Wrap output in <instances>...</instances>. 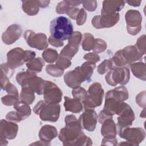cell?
<instances>
[{"label": "cell", "instance_id": "cell-19", "mask_svg": "<svg viewBox=\"0 0 146 146\" xmlns=\"http://www.w3.org/2000/svg\"><path fill=\"white\" fill-rule=\"evenodd\" d=\"M123 1H104L101 13L113 14L120 11L124 6Z\"/></svg>", "mask_w": 146, "mask_h": 146}, {"label": "cell", "instance_id": "cell-2", "mask_svg": "<svg viewBox=\"0 0 146 146\" xmlns=\"http://www.w3.org/2000/svg\"><path fill=\"white\" fill-rule=\"evenodd\" d=\"M66 126L59 133V139L63 142V145H75L76 141L83 132L79 120L73 115H67L65 117Z\"/></svg>", "mask_w": 146, "mask_h": 146}, {"label": "cell", "instance_id": "cell-43", "mask_svg": "<svg viewBox=\"0 0 146 146\" xmlns=\"http://www.w3.org/2000/svg\"><path fill=\"white\" fill-rule=\"evenodd\" d=\"M48 41H49V43L51 45H52L53 46L56 47H61V46H62L63 45V42H61V41H59L58 40H56V39H55V38H54L51 36H50V38L48 39Z\"/></svg>", "mask_w": 146, "mask_h": 146}, {"label": "cell", "instance_id": "cell-16", "mask_svg": "<svg viewBox=\"0 0 146 146\" xmlns=\"http://www.w3.org/2000/svg\"><path fill=\"white\" fill-rule=\"evenodd\" d=\"M22 33L21 27L18 25H12L5 31L2 36L3 42L6 44H11L19 38Z\"/></svg>", "mask_w": 146, "mask_h": 146}, {"label": "cell", "instance_id": "cell-11", "mask_svg": "<svg viewBox=\"0 0 146 146\" xmlns=\"http://www.w3.org/2000/svg\"><path fill=\"white\" fill-rule=\"evenodd\" d=\"M43 94L44 101L48 103L58 104L62 100V91L52 82L45 81Z\"/></svg>", "mask_w": 146, "mask_h": 146}, {"label": "cell", "instance_id": "cell-35", "mask_svg": "<svg viewBox=\"0 0 146 146\" xmlns=\"http://www.w3.org/2000/svg\"><path fill=\"white\" fill-rule=\"evenodd\" d=\"M135 46L137 48L139 52L143 55L145 54V35H143L140 36L137 40Z\"/></svg>", "mask_w": 146, "mask_h": 146}, {"label": "cell", "instance_id": "cell-12", "mask_svg": "<svg viewBox=\"0 0 146 146\" xmlns=\"http://www.w3.org/2000/svg\"><path fill=\"white\" fill-rule=\"evenodd\" d=\"M24 38L31 47L42 50L48 46L47 37L44 34H35L33 31L26 30L24 34Z\"/></svg>", "mask_w": 146, "mask_h": 146}, {"label": "cell", "instance_id": "cell-3", "mask_svg": "<svg viewBox=\"0 0 146 146\" xmlns=\"http://www.w3.org/2000/svg\"><path fill=\"white\" fill-rule=\"evenodd\" d=\"M73 30V25L71 21L63 16L54 18L50 23L51 36L61 42L68 40L74 33Z\"/></svg>", "mask_w": 146, "mask_h": 146}, {"label": "cell", "instance_id": "cell-10", "mask_svg": "<svg viewBox=\"0 0 146 146\" xmlns=\"http://www.w3.org/2000/svg\"><path fill=\"white\" fill-rule=\"evenodd\" d=\"M125 18L128 33L131 35H136L139 33L141 28L142 21V17L140 12L135 10H129L126 12Z\"/></svg>", "mask_w": 146, "mask_h": 146}, {"label": "cell", "instance_id": "cell-18", "mask_svg": "<svg viewBox=\"0 0 146 146\" xmlns=\"http://www.w3.org/2000/svg\"><path fill=\"white\" fill-rule=\"evenodd\" d=\"M121 53L126 64L142 59V55L135 46L126 47L123 50H121Z\"/></svg>", "mask_w": 146, "mask_h": 146}, {"label": "cell", "instance_id": "cell-37", "mask_svg": "<svg viewBox=\"0 0 146 146\" xmlns=\"http://www.w3.org/2000/svg\"><path fill=\"white\" fill-rule=\"evenodd\" d=\"M107 48L106 43L102 39H96L95 41V44L93 48V51L97 53L104 51Z\"/></svg>", "mask_w": 146, "mask_h": 146}, {"label": "cell", "instance_id": "cell-25", "mask_svg": "<svg viewBox=\"0 0 146 146\" xmlns=\"http://www.w3.org/2000/svg\"><path fill=\"white\" fill-rule=\"evenodd\" d=\"M29 105L22 101H18L14 105V108L19 113L23 120L28 117L31 114V108Z\"/></svg>", "mask_w": 146, "mask_h": 146}, {"label": "cell", "instance_id": "cell-15", "mask_svg": "<svg viewBox=\"0 0 146 146\" xmlns=\"http://www.w3.org/2000/svg\"><path fill=\"white\" fill-rule=\"evenodd\" d=\"M66 84L71 88H75L86 81L80 68V66L76 67L73 71L66 72L64 76Z\"/></svg>", "mask_w": 146, "mask_h": 146}, {"label": "cell", "instance_id": "cell-13", "mask_svg": "<svg viewBox=\"0 0 146 146\" xmlns=\"http://www.w3.org/2000/svg\"><path fill=\"white\" fill-rule=\"evenodd\" d=\"M119 17L118 13L113 14L101 13V15H96L93 18L92 23L96 29L108 28L116 24Z\"/></svg>", "mask_w": 146, "mask_h": 146}, {"label": "cell", "instance_id": "cell-36", "mask_svg": "<svg viewBox=\"0 0 146 146\" xmlns=\"http://www.w3.org/2000/svg\"><path fill=\"white\" fill-rule=\"evenodd\" d=\"M113 68L112 64L110 60L107 59L104 60L98 67V71L100 74H105L108 70H110Z\"/></svg>", "mask_w": 146, "mask_h": 146}, {"label": "cell", "instance_id": "cell-40", "mask_svg": "<svg viewBox=\"0 0 146 146\" xmlns=\"http://www.w3.org/2000/svg\"><path fill=\"white\" fill-rule=\"evenodd\" d=\"M87 15L85 10L84 9H80L79 10V12L78 13V15L76 17V23L78 25H83L86 19Z\"/></svg>", "mask_w": 146, "mask_h": 146}, {"label": "cell", "instance_id": "cell-31", "mask_svg": "<svg viewBox=\"0 0 146 146\" xmlns=\"http://www.w3.org/2000/svg\"><path fill=\"white\" fill-rule=\"evenodd\" d=\"M72 95L74 96V98L77 99L83 102L86 97L87 91L84 88L78 86L74 88L72 91Z\"/></svg>", "mask_w": 146, "mask_h": 146}, {"label": "cell", "instance_id": "cell-14", "mask_svg": "<svg viewBox=\"0 0 146 146\" xmlns=\"http://www.w3.org/2000/svg\"><path fill=\"white\" fill-rule=\"evenodd\" d=\"M79 121L82 128L88 131H94L97 123V113L94 109L86 108L80 116Z\"/></svg>", "mask_w": 146, "mask_h": 146}, {"label": "cell", "instance_id": "cell-1", "mask_svg": "<svg viewBox=\"0 0 146 146\" xmlns=\"http://www.w3.org/2000/svg\"><path fill=\"white\" fill-rule=\"evenodd\" d=\"M128 97V92L124 86L117 87L108 91L106 94L103 111L112 117L113 115L117 113L123 102Z\"/></svg>", "mask_w": 146, "mask_h": 146}, {"label": "cell", "instance_id": "cell-38", "mask_svg": "<svg viewBox=\"0 0 146 146\" xmlns=\"http://www.w3.org/2000/svg\"><path fill=\"white\" fill-rule=\"evenodd\" d=\"M71 7L68 2V1H62L58 3V5L56 7V12L59 14H64L66 13L68 9Z\"/></svg>", "mask_w": 146, "mask_h": 146}, {"label": "cell", "instance_id": "cell-34", "mask_svg": "<svg viewBox=\"0 0 146 146\" xmlns=\"http://www.w3.org/2000/svg\"><path fill=\"white\" fill-rule=\"evenodd\" d=\"M2 102L6 106L14 105L19 100V96L13 95H6L1 98Z\"/></svg>", "mask_w": 146, "mask_h": 146}, {"label": "cell", "instance_id": "cell-28", "mask_svg": "<svg viewBox=\"0 0 146 146\" xmlns=\"http://www.w3.org/2000/svg\"><path fill=\"white\" fill-rule=\"evenodd\" d=\"M95 39L94 36L89 33H84L83 36L82 47L84 51H90L93 49Z\"/></svg>", "mask_w": 146, "mask_h": 146}, {"label": "cell", "instance_id": "cell-41", "mask_svg": "<svg viewBox=\"0 0 146 146\" xmlns=\"http://www.w3.org/2000/svg\"><path fill=\"white\" fill-rule=\"evenodd\" d=\"M84 58L86 60H87L88 61L93 62L94 63L99 61L100 59L99 56L96 54H95L94 52H90L85 54V55L84 56Z\"/></svg>", "mask_w": 146, "mask_h": 146}, {"label": "cell", "instance_id": "cell-7", "mask_svg": "<svg viewBox=\"0 0 146 146\" xmlns=\"http://www.w3.org/2000/svg\"><path fill=\"white\" fill-rule=\"evenodd\" d=\"M30 58L29 50L24 51L18 47L13 48L7 54V64L12 69L20 67L25 62H29Z\"/></svg>", "mask_w": 146, "mask_h": 146}, {"label": "cell", "instance_id": "cell-17", "mask_svg": "<svg viewBox=\"0 0 146 146\" xmlns=\"http://www.w3.org/2000/svg\"><path fill=\"white\" fill-rule=\"evenodd\" d=\"M18 130L17 124L5 120H1V137L4 139H13L15 137Z\"/></svg>", "mask_w": 146, "mask_h": 146}, {"label": "cell", "instance_id": "cell-5", "mask_svg": "<svg viewBox=\"0 0 146 146\" xmlns=\"http://www.w3.org/2000/svg\"><path fill=\"white\" fill-rule=\"evenodd\" d=\"M104 96V91L100 83L95 82L92 84L87 92L83 103L86 108L94 109L101 105Z\"/></svg>", "mask_w": 146, "mask_h": 146}, {"label": "cell", "instance_id": "cell-8", "mask_svg": "<svg viewBox=\"0 0 146 146\" xmlns=\"http://www.w3.org/2000/svg\"><path fill=\"white\" fill-rule=\"evenodd\" d=\"M121 138H124L130 142L132 145H137L145 138V133L143 129L138 128L127 127L118 131Z\"/></svg>", "mask_w": 146, "mask_h": 146}, {"label": "cell", "instance_id": "cell-39", "mask_svg": "<svg viewBox=\"0 0 146 146\" xmlns=\"http://www.w3.org/2000/svg\"><path fill=\"white\" fill-rule=\"evenodd\" d=\"M82 3H83L84 8H85L86 10H87L89 11H93L97 7L96 1H82Z\"/></svg>", "mask_w": 146, "mask_h": 146}, {"label": "cell", "instance_id": "cell-4", "mask_svg": "<svg viewBox=\"0 0 146 146\" xmlns=\"http://www.w3.org/2000/svg\"><path fill=\"white\" fill-rule=\"evenodd\" d=\"M60 106L58 104L48 103L40 100L33 108V111L38 115L41 120L55 122L60 115Z\"/></svg>", "mask_w": 146, "mask_h": 146}, {"label": "cell", "instance_id": "cell-21", "mask_svg": "<svg viewBox=\"0 0 146 146\" xmlns=\"http://www.w3.org/2000/svg\"><path fill=\"white\" fill-rule=\"evenodd\" d=\"M57 136V130L54 126L45 125L39 131V136L43 142H49Z\"/></svg>", "mask_w": 146, "mask_h": 146}, {"label": "cell", "instance_id": "cell-29", "mask_svg": "<svg viewBox=\"0 0 146 146\" xmlns=\"http://www.w3.org/2000/svg\"><path fill=\"white\" fill-rule=\"evenodd\" d=\"M42 57L46 62L52 63L57 60L59 56L56 50L52 48H48L43 52Z\"/></svg>", "mask_w": 146, "mask_h": 146}, {"label": "cell", "instance_id": "cell-30", "mask_svg": "<svg viewBox=\"0 0 146 146\" xmlns=\"http://www.w3.org/2000/svg\"><path fill=\"white\" fill-rule=\"evenodd\" d=\"M82 39V34L79 31L74 32L71 36L68 39V45L79 49V44Z\"/></svg>", "mask_w": 146, "mask_h": 146}, {"label": "cell", "instance_id": "cell-20", "mask_svg": "<svg viewBox=\"0 0 146 146\" xmlns=\"http://www.w3.org/2000/svg\"><path fill=\"white\" fill-rule=\"evenodd\" d=\"M101 132L104 138H115L116 135V129L115 122L112 118H109L103 122Z\"/></svg>", "mask_w": 146, "mask_h": 146}, {"label": "cell", "instance_id": "cell-22", "mask_svg": "<svg viewBox=\"0 0 146 146\" xmlns=\"http://www.w3.org/2000/svg\"><path fill=\"white\" fill-rule=\"evenodd\" d=\"M64 106L66 111H70L73 113H79L83 109L82 103L77 99H71L68 97H64Z\"/></svg>", "mask_w": 146, "mask_h": 146}, {"label": "cell", "instance_id": "cell-24", "mask_svg": "<svg viewBox=\"0 0 146 146\" xmlns=\"http://www.w3.org/2000/svg\"><path fill=\"white\" fill-rule=\"evenodd\" d=\"M133 74L137 78L145 80V65L141 62L135 63L131 66Z\"/></svg>", "mask_w": 146, "mask_h": 146}, {"label": "cell", "instance_id": "cell-33", "mask_svg": "<svg viewBox=\"0 0 146 146\" xmlns=\"http://www.w3.org/2000/svg\"><path fill=\"white\" fill-rule=\"evenodd\" d=\"M71 62L70 59L59 55L55 65L57 67L64 71V69L70 67L71 66Z\"/></svg>", "mask_w": 146, "mask_h": 146}, {"label": "cell", "instance_id": "cell-9", "mask_svg": "<svg viewBox=\"0 0 146 146\" xmlns=\"http://www.w3.org/2000/svg\"><path fill=\"white\" fill-rule=\"evenodd\" d=\"M118 131L131 126L135 120V115L129 104L123 102L120 109L117 112Z\"/></svg>", "mask_w": 146, "mask_h": 146}, {"label": "cell", "instance_id": "cell-32", "mask_svg": "<svg viewBox=\"0 0 146 146\" xmlns=\"http://www.w3.org/2000/svg\"><path fill=\"white\" fill-rule=\"evenodd\" d=\"M46 71L48 74L53 76H60L63 75V70L59 68L54 64H49L46 66Z\"/></svg>", "mask_w": 146, "mask_h": 146}, {"label": "cell", "instance_id": "cell-26", "mask_svg": "<svg viewBox=\"0 0 146 146\" xmlns=\"http://www.w3.org/2000/svg\"><path fill=\"white\" fill-rule=\"evenodd\" d=\"M20 98L22 102L31 104L33 103L35 99L34 92L27 87H22Z\"/></svg>", "mask_w": 146, "mask_h": 146}, {"label": "cell", "instance_id": "cell-23", "mask_svg": "<svg viewBox=\"0 0 146 146\" xmlns=\"http://www.w3.org/2000/svg\"><path fill=\"white\" fill-rule=\"evenodd\" d=\"M39 1H22V9L29 15L37 14L39 11Z\"/></svg>", "mask_w": 146, "mask_h": 146}, {"label": "cell", "instance_id": "cell-44", "mask_svg": "<svg viewBox=\"0 0 146 146\" xmlns=\"http://www.w3.org/2000/svg\"><path fill=\"white\" fill-rule=\"evenodd\" d=\"M126 2L129 4L130 6H132L134 7L136 6H139L141 3V1H126Z\"/></svg>", "mask_w": 146, "mask_h": 146}, {"label": "cell", "instance_id": "cell-6", "mask_svg": "<svg viewBox=\"0 0 146 146\" xmlns=\"http://www.w3.org/2000/svg\"><path fill=\"white\" fill-rule=\"evenodd\" d=\"M130 78L128 68L124 67H113L108 71L106 76L107 83L112 86H115L117 84L125 85L128 83Z\"/></svg>", "mask_w": 146, "mask_h": 146}, {"label": "cell", "instance_id": "cell-42", "mask_svg": "<svg viewBox=\"0 0 146 146\" xmlns=\"http://www.w3.org/2000/svg\"><path fill=\"white\" fill-rule=\"evenodd\" d=\"M79 9L75 7H70L66 11L67 14L72 19H75L79 12Z\"/></svg>", "mask_w": 146, "mask_h": 146}, {"label": "cell", "instance_id": "cell-27", "mask_svg": "<svg viewBox=\"0 0 146 146\" xmlns=\"http://www.w3.org/2000/svg\"><path fill=\"white\" fill-rule=\"evenodd\" d=\"M44 62L40 58H36L26 63V66L29 70L37 72H40L44 66Z\"/></svg>", "mask_w": 146, "mask_h": 146}]
</instances>
